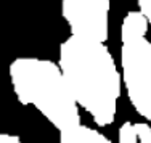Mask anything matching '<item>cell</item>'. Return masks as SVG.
<instances>
[{"label": "cell", "mask_w": 151, "mask_h": 143, "mask_svg": "<svg viewBox=\"0 0 151 143\" xmlns=\"http://www.w3.org/2000/svg\"><path fill=\"white\" fill-rule=\"evenodd\" d=\"M117 143H137L135 122H124L117 132Z\"/></svg>", "instance_id": "8992f818"}, {"label": "cell", "mask_w": 151, "mask_h": 143, "mask_svg": "<svg viewBox=\"0 0 151 143\" xmlns=\"http://www.w3.org/2000/svg\"><path fill=\"white\" fill-rule=\"evenodd\" d=\"M10 79L21 105L34 106L60 132L81 124L79 105L66 84L60 64L34 56H21L10 64Z\"/></svg>", "instance_id": "7a4b0ae2"}, {"label": "cell", "mask_w": 151, "mask_h": 143, "mask_svg": "<svg viewBox=\"0 0 151 143\" xmlns=\"http://www.w3.org/2000/svg\"><path fill=\"white\" fill-rule=\"evenodd\" d=\"M58 143H113V142L96 129L79 124L76 127L60 132Z\"/></svg>", "instance_id": "5b68a950"}, {"label": "cell", "mask_w": 151, "mask_h": 143, "mask_svg": "<svg viewBox=\"0 0 151 143\" xmlns=\"http://www.w3.org/2000/svg\"><path fill=\"white\" fill-rule=\"evenodd\" d=\"M0 143H21V138L13 134H0Z\"/></svg>", "instance_id": "9c48e42d"}, {"label": "cell", "mask_w": 151, "mask_h": 143, "mask_svg": "<svg viewBox=\"0 0 151 143\" xmlns=\"http://www.w3.org/2000/svg\"><path fill=\"white\" fill-rule=\"evenodd\" d=\"M61 15L71 35L106 42L109 32V0H61Z\"/></svg>", "instance_id": "277c9868"}, {"label": "cell", "mask_w": 151, "mask_h": 143, "mask_svg": "<svg viewBox=\"0 0 151 143\" xmlns=\"http://www.w3.org/2000/svg\"><path fill=\"white\" fill-rule=\"evenodd\" d=\"M137 143H151V126L146 122H135Z\"/></svg>", "instance_id": "52a82bcc"}, {"label": "cell", "mask_w": 151, "mask_h": 143, "mask_svg": "<svg viewBox=\"0 0 151 143\" xmlns=\"http://www.w3.org/2000/svg\"><path fill=\"white\" fill-rule=\"evenodd\" d=\"M138 11L146 18L148 24L151 26V0H138Z\"/></svg>", "instance_id": "ba28073f"}, {"label": "cell", "mask_w": 151, "mask_h": 143, "mask_svg": "<svg viewBox=\"0 0 151 143\" xmlns=\"http://www.w3.org/2000/svg\"><path fill=\"white\" fill-rule=\"evenodd\" d=\"M148 21L140 11H129L121 24V77L129 101L151 122V40Z\"/></svg>", "instance_id": "3957f363"}, {"label": "cell", "mask_w": 151, "mask_h": 143, "mask_svg": "<svg viewBox=\"0 0 151 143\" xmlns=\"http://www.w3.org/2000/svg\"><path fill=\"white\" fill-rule=\"evenodd\" d=\"M60 69L76 103L98 127L114 122L121 73L105 42L69 35L60 45Z\"/></svg>", "instance_id": "6da1fadb"}]
</instances>
